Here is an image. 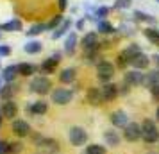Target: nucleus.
Wrapping results in <instances>:
<instances>
[{
    "label": "nucleus",
    "instance_id": "12",
    "mask_svg": "<svg viewBox=\"0 0 159 154\" xmlns=\"http://www.w3.org/2000/svg\"><path fill=\"white\" fill-rule=\"evenodd\" d=\"M59 59H61V54H59V52H56L52 58L45 59L43 63H41V72L43 73H54L56 72V66H57V63H59Z\"/></svg>",
    "mask_w": 159,
    "mask_h": 154
},
{
    "label": "nucleus",
    "instance_id": "15",
    "mask_svg": "<svg viewBox=\"0 0 159 154\" xmlns=\"http://www.w3.org/2000/svg\"><path fill=\"white\" fill-rule=\"evenodd\" d=\"M130 65L134 66L136 70H143V68H147V66L150 65V58H148L147 54H143V52H141L139 56H136V58L130 61Z\"/></svg>",
    "mask_w": 159,
    "mask_h": 154
},
{
    "label": "nucleus",
    "instance_id": "3",
    "mask_svg": "<svg viewBox=\"0 0 159 154\" xmlns=\"http://www.w3.org/2000/svg\"><path fill=\"white\" fill-rule=\"evenodd\" d=\"M68 138H70V143L73 147H82L88 142V133L84 127L73 125V127H70V131H68Z\"/></svg>",
    "mask_w": 159,
    "mask_h": 154
},
{
    "label": "nucleus",
    "instance_id": "24",
    "mask_svg": "<svg viewBox=\"0 0 159 154\" xmlns=\"http://www.w3.org/2000/svg\"><path fill=\"white\" fill-rule=\"evenodd\" d=\"M18 68V75H23V77H29L34 73V65H30V63H20V65H16Z\"/></svg>",
    "mask_w": 159,
    "mask_h": 154
},
{
    "label": "nucleus",
    "instance_id": "40",
    "mask_svg": "<svg viewBox=\"0 0 159 154\" xmlns=\"http://www.w3.org/2000/svg\"><path fill=\"white\" fill-rule=\"evenodd\" d=\"M11 54V47L9 45H0V58H6Z\"/></svg>",
    "mask_w": 159,
    "mask_h": 154
},
{
    "label": "nucleus",
    "instance_id": "32",
    "mask_svg": "<svg viewBox=\"0 0 159 154\" xmlns=\"http://www.w3.org/2000/svg\"><path fill=\"white\" fill-rule=\"evenodd\" d=\"M23 151V143L20 140H15V142H9V154H20Z\"/></svg>",
    "mask_w": 159,
    "mask_h": 154
},
{
    "label": "nucleus",
    "instance_id": "16",
    "mask_svg": "<svg viewBox=\"0 0 159 154\" xmlns=\"http://www.w3.org/2000/svg\"><path fill=\"white\" fill-rule=\"evenodd\" d=\"M157 84H159V68H157V70H152L150 73H147V75H145L143 86H147V88L150 90V88H154V86H157Z\"/></svg>",
    "mask_w": 159,
    "mask_h": 154
},
{
    "label": "nucleus",
    "instance_id": "26",
    "mask_svg": "<svg viewBox=\"0 0 159 154\" xmlns=\"http://www.w3.org/2000/svg\"><path fill=\"white\" fill-rule=\"evenodd\" d=\"M41 49H43V45H41V41H29V43L23 47V50L27 52V54H38V52H41Z\"/></svg>",
    "mask_w": 159,
    "mask_h": 154
},
{
    "label": "nucleus",
    "instance_id": "7",
    "mask_svg": "<svg viewBox=\"0 0 159 154\" xmlns=\"http://www.w3.org/2000/svg\"><path fill=\"white\" fill-rule=\"evenodd\" d=\"M11 131L15 133L18 138H25V136H29L30 134V125L27 120H20V118H16L13 120V124H11Z\"/></svg>",
    "mask_w": 159,
    "mask_h": 154
},
{
    "label": "nucleus",
    "instance_id": "28",
    "mask_svg": "<svg viewBox=\"0 0 159 154\" xmlns=\"http://www.w3.org/2000/svg\"><path fill=\"white\" fill-rule=\"evenodd\" d=\"M123 54L129 58V61H132V59L136 58V56H139V54H141V49H139L138 45H129V47L123 50Z\"/></svg>",
    "mask_w": 159,
    "mask_h": 154
},
{
    "label": "nucleus",
    "instance_id": "41",
    "mask_svg": "<svg viewBox=\"0 0 159 154\" xmlns=\"http://www.w3.org/2000/svg\"><path fill=\"white\" fill-rule=\"evenodd\" d=\"M0 154H9V142L0 140Z\"/></svg>",
    "mask_w": 159,
    "mask_h": 154
},
{
    "label": "nucleus",
    "instance_id": "1",
    "mask_svg": "<svg viewBox=\"0 0 159 154\" xmlns=\"http://www.w3.org/2000/svg\"><path fill=\"white\" fill-rule=\"evenodd\" d=\"M141 140L145 143H156V142H159V127L150 118H145L141 122Z\"/></svg>",
    "mask_w": 159,
    "mask_h": 154
},
{
    "label": "nucleus",
    "instance_id": "45",
    "mask_svg": "<svg viewBox=\"0 0 159 154\" xmlns=\"http://www.w3.org/2000/svg\"><path fill=\"white\" fill-rule=\"evenodd\" d=\"M2 118H4V115H2V110H0V125H2Z\"/></svg>",
    "mask_w": 159,
    "mask_h": 154
},
{
    "label": "nucleus",
    "instance_id": "27",
    "mask_svg": "<svg viewBox=\"0 0 159 154\" xmlns=\"http://www.w3.org/2000/svg\"><path fill=\"white\" fill-rule=\"evenodd\" d=\"M75 45H77V34H75V32H70V36L66 38L65 50L68 52V54H73V50H75Z\"/></svg>",
    "mask_w": 159,
    "mask_h": 154
},
{
    "label": "nucleus",
    "instance_id": "48",
    "mask_svg": "<svg viewBox=\"0 0 159 154\" xmlns=\"http://www.w3.org/2000/svg\"><path fill=\"white\" fill-rule=\"evenodd\" d=\"M157 120H159V108H157Z\"/></svg>",
    "mask_w": 159,
    "mask_h": 154
},
{
    "label": "nucleus",
    "instance_id": "29",
    "mask_svg": "<svg viewBox=\"0 0 159 154\" xmlns=\"http://www.w3.org/2000/svg\"><path fill=\"white\" fill-rule=\"evenodd\" d=\"M97 27L100 32H106V34H111V32H115V27L107 22V20H98L97 22Z\"/></svg>",
    "mask_w": 159,
    "mask_h": 154
},
{
    "label": "nucleus",
    "instance_id": "6",
    "mask_svg": "<svg viewBox=\"0 0 159 154\" xmlns=\"http://www.w3.org/2000/svg\"><path fill=\"white\" fill-rule=\"evenodd\" d=\"M123 138L127 140V142H138V140H141V124L129 122L123 127Z\"/></svg>",
    "mask_w": 159,
    "mask_h": 154
},
{
    "label": "nucleus",
    "instance_id": "31",
    "mask_svg": "<svg viewBox=\"0 0 159 154\" xmlns=\"http://www.w3.org/2000/svg\"><path fill=\"white\" fill-rule=\"evenodd\" d=\"M145 36L148 38V41L154 45H159V30L156 29H145Z\"/></svg>",
    "mask_w": 159,
    "mask_h": 154
},
{
    "label": "nucleus",
    "instance_id": "37",
    "mask_svg": "<svg viewBox=\"0 0 159 154\" xmlns=\"http://www.w3.org/2000/svg\"><path fill=\"white\" fill-rule=\"evenodd\" d=\"M107 15H109V7H106V6H100V7L97 9V16H98L100 20H106Z\"/></svg>",
    "mask_w": 159,
    "mask_h": 154
},
{
    "label": "nucleus",
    "instance_id": "17",
    "mask_svg": "<svg viewBox=\"0 0 159 154\" xmlns=\"http://www.w3.org/2000/svg\"><path fill=\"white\" fill-rule=\"evenodd\" d=\"M47 110H48V104L45 102V100H36V102H32V106L29 108L30 113H32V115H38V117L45 115Z\"/></svg>",
    "mask_w": 159,
    "mask_h": 154
},
{
    "label": "nucleus",
    "instance_id": "30",
    "mask_svg": "<svg viewBox=\"0 0 159 154\" xmlns=\"http://www.w3.org/2000/svg\"><path fill=\"white\" fill-rule=\"evenodd\" d=\"M86 154H107L104 145H98V143H89L86 147Z\"/></svg>",
    "mask_w": 159,
    "mask_h": 154
},
{
    "label": "nucleus",
    "instance_id": "43",
    "mask_svg": "<svg viewBox=\"0 0 159 154\" xmlns=\"http://www.w3.org/2000/svg\"><path fill=\"white\" fill-rule=\"evenodd\" d=\"M66 2H68V0H57L59 9H65V7H66Z\"/></svg>",
    "mask_w": 159,
    "mask_h": 154
},
{
    "label": "nucleus",
    "instance_id": "14",
    "mask_svg": "<svg viewBox=\"0 0 159 154\" xmlns=\"http://www.w3.org/2000/svg\"><path fill=\"white\" fill-rule=\"evenodd\" d=\"M86 100L91 106H98V104L104 102V95H102V90L98 88H89L86 93Z\"/></svg>",
    "mask_w": 159,
    "mask_h": 154
},
{
    "label": "nucleus",
    "instance_id": "5",
    "mask_svg": "<svg viewBox=\"0 0 159 154\" xmlns=\"http://www.w3.org/2000/svg\"><path fill=\"white\" fill-rule=\"evenodd\" d=\"M50 99H52V102L57 104V106H66L72 100V91L66 88H56V90H52Z\"/></svg>",
    "mask_w": 159,
    "mask_h": 154
},
{
    "label": "nucleus",
    "instance_id": "46",
    "mask_svg": "<svg viewBox=\"0 0 159 154\" xmlns=\"http://www.w3.org/2000/svg\"><path fill=\"white\" fill-rule=\"evenodd\" d=\"M147 154H159V152H156V151H148Z\"/></svg>",
    "mask_w": 159,
    "mask_h": 154
},
{
    "label": "nucleus",
    "instance_id": "11",
    "mask_svg": "<svg viewBox=\"0 0 159 154\" xmlns=\"http://www.w3.org/2000/svg\"><path fill=\"white\" fill-rule=\"evenodd\" d=\"M2 115H4V118H7V120H16L15 117H18V106H16V102H13V100H6L4 102V106H2Z\"/></svg>",
    "mask_w": 159,
    "mask_h": 154
},
{
    "label": "nucleus",
    "instance_id": "10",
    "mask_svg": "<svg viewBox=\"0 0 159 154\" xmlns=\"http://www.w3.org/2000/svg\"><path fill=\"white\" fill-rule=\"evenodd\" d=\"M109 120H111V124L115 125V127H125V125L129 124V118H127V113L122 110H116L111 113V117H109Z\"/></svg>",
    "mask_w": 159,
    "mask_h": 154
},
{
    "label": "nucleus",
    "instance_id": "19",
    "mask_svg": "<svg viewBox=\"0 0 159 154\" xmlns=\"http://www.w3.org/2000/svg\"><path fill=\"white\" fill-rule=\"evenodd\" d=\"M75 77H77L75 68H65L63 72L59 73V81L65 82V84H70V82H73V81H75Z\"/></svg>",
    "mask_w": 159,
    "mask_h": 154
},
{
    "label": "nucleus",
    "instance_id": "35",
    "mask_svg": "<svg viewBox=\"0 0 159 154\" xmlns=\"http://www.w3.org/2000/svg\"><path fill=\"white\" fill-rule=\"evenodd\" d=\"M65 20H63V16L61 15H56L54 18H52V22L50 23H47V29H54L56 25H59V23H63Z\"/></svg>",
    "mask_w": 159,
    "mask_h": 154
},
{
    "label": "nucleus",
    "instance_id": "2",
    "mask_svg": "<svg viewBox=\"0 0 159 154\" xmlns=\"http://www.w3.org/2000/svg\"><path fill=\"white\" fill-rule=\"evenodd\" d=\"M29 88L34 91V93H38V95H47V93H52V82L50 79L47 77V75H38V77H34L32 81H30Z\"/></svg>",
    "mask_w": 159,
    "mask_h": 154
},
{
    "label": "nucleus",
    "instance_id": "8",
    "mask_svg": "<svg viewBox=\"0 0 159 154\" xmlns=\"http://www.w3.org/2000/svg\"><path fill=\"white\" fill-rule=\"evenodd\" d=\"M123 82L129 84V86H139V84H143L145 82V75L139 72V70H130V72L125 73Z\"/></svg>",
    "mask_w": 159,
    "mask_h": 154
},
{
    "label": "nucleus",
    "instance_id": "25",
    "mask_svg": "<svg viewBox=\"0 0 159 154\" xmlns=\"http://www.w3.org/2000/svg\"><path fill=\"white\" fill-rule=\"evenodd\" d=\"M15 91H16V86L13 84V82H7V84L2 88V93H0V97H2L4 100H11V97L15 95Z\"/></svg>",
    "mask_w": 159,
    "mask_h": 154
},
{
    "label": "nucleus",
    "instance_id": "23",
    "mask_svg": "<svg viewBox=\"0 0 159 154\" xmlns=\"http://www.w3.org/2000/svg\"><path fill=\"white\" fill-rule=\"evenodd\" d=\"M70 27H72V20H65V22H63V23L57 27V29L52 32V38H54V40L61 38L63 34H66V32H68V29H70Z\"/></svg>",
    "mask_w": 159,
    "mask_h": 154
},
{
    "label": "nucleus",
    "instance_id": "9",
    "mask_svg": "<svg viewBox=\"0 0 159 154\" xmlns=\"http://www.w3.org/2000/svg\"><path fill=\"white\" fill-rule=\"evenodd\" d=\"M100 90H102V95H104V100L106 102H113L116 97H118V93H120L118 86L116 84H111V82H106Z\"/></svg>",
    "mask_w": 159,
    "mask_h": 154
},
{
    "label": "nucleus",
    "instance_id": "39",
    "mask_svg": "<svg viewBox=\"0 0 159 154\" xmlns=\"http://www.w3.org/2000/svg\"><path fill=\"white\" fill-rule=\"evenodd\" d=\"M150 95H152V100L154 102H159V84L154 86V88H150Z\"/></svg>",
    "mask_w": 159,
    "mask_h": 154
},
{
    "label": "nucleus",
    "instance_id": "20",
    "mask_svg": "<svg viewBox=\"0 0 159 154\" xmlns=\"http://www.w3.org/2000/svg\"><path fill=\"white\" fill-rule=\"evenodd\" d=\"M16 75H18L16 65H9V66H6V68L2 70V79H4L6 82H13V79H15Z\"/></svg>",
    "mask_w": 159,
    "mask_h": 154
},
{
    "label": "nucleus",
    "instance_id": "13",
    "mask_svg": "<svg viewBox=\"0 0 159 154\" xmlns=\"http://www.w3.org/2000/svg\"><path fill=\"white\" fill-rule=\"evenodd\" d=\"M82 49L84 50H95V49H98V36H97V32L84 34V38H82Z\"/></svg>",
    "mask_w": 159,
    "mask_h": 154
},
{
    "label": "nucleus",
    "instance_id": "21",
    "mask_svg": "<svg viewBox=\"0 0 159 154\" xmlns=\"http://www.w3.org/2000/svg\"><path fill=\"white\" fill-rule=\"evenodd\" d=\"M0 29L7 30V32H16V30H22V22H20L18 18H15V20H9V22L2 23Z\"/></svg>",
    "mask_w": 159,
    "mask_h": 154
},
{
    "label": "nucleus",
    "instance_id": "36",
    "mask_svg": "<svg viewBox=\"0 0 159 154\" xmlns=\"http://www.w3.org/2000/svg\"><path fill=\"white\" fill-rule=\"evenodd\" d=\"M134 16H136L138 20H141V22H150V23H152V22H156L152 16L145 15V13H141V11H136V13H134Z\"/></svg>",
    "mask_w": 159,
    "mask_h": 154
},
{
    "label": "nucleus",
    "instance_id": "49",
    "mask_svg": "<svg viewBox=\"0 0 159 154\" xmlns=\"http://www.w3.org/2000/svg\"><path fill=\"white\" fill-rule=\"evenodd\" d=\"M156 2H159V0H156Z\"/></svg>",
    "mask_w": 159,
    "mask_h": 154
},
{
    "label": "nucleus",
    "instance_id": "33",
    "mask_svg": "<svg viewBox=\"0 0 159 154\" xmlns=\"http://www.w3.org/2000/svg\"><path fill=\"white\" fill-rule=\"evenodd\" d=\"M97 50H98V49H95V50H84V58H86L88 63H95V61L98 59V56H97Z\"/></svg>",
    "mask_w": 159,
    "mask_h": 154
},
{
    "label": "nucleus",
    "instance_id": "4",
    "mask_svg": "<svg viewBox=\"0 0 159 154\" xmlns=\"http://www.w3.org/2000/svg\"><path fill=\"white\" fill-rule=\"evenodd\" d=\"M115 65L113 63H109V61H100V63H97V75H98V79L104 82H109L113 79V75H115Z\"/></svg>",
    "mask_w": 159,
    "mask_h": 154
},
{
    "label": "nucleus",
    "instance_id": "18",
    "mask_svg": "<svg viewBox=\"0 0 159 154\" xmlns=\"http://www.w3.org/2000/svg\"><path fill=\"white\" fill-rule=\"evenodd\" d=\"M104 140H106V143L107 145H111V147H118L120 145V142H122V138H120V134L116 131H106L104 133Z\"/></svg>",
    "mask_w": 159,
    "mask_h": 154
},
{
    "label": "nucleus",
    "instance_id": "34",
    "mask_svg": "<svg viewBox=\"0 0 159 154\" xmlns=\"http://www.w3.org/2000/svg\"><path fill=\"white\" fill-rule=\"evenodd\" d=\"M43 29H47V25H34L30 30H27V36H38L39 32H43Z\"/></svg>",
    "mask_w": 159,
    "mask_h": 154
},
{
    "label": "nucleus",
    "instance_id": "22",
    "mask_svg": "<svg viewBox=\"0 0 159 154\" xmlns=\"http://www.w3.org/2000/svg\"><path fill=\"white\" fill-rule=\"evenodd\" d=\"M41 149H47L48 152H57L59 151V142L54 138H43V142H41Z\"/></svg>",
    "mask_w": 159,
    "mask_h": 154
},
{
    "label": "nucleus",
    "instance_id": "38",
    "mask_svg": "<svg viewBox=\"0 0 159 154\" xmlns=\"http://www.w3.org/2000/svg\"><path fill=\"white\" fill-rule=\"evenodd\" d=\"M127 63H130L129 61V58H127V56H125V54H120V56H118V61H116V65L120 66V68H125V65H127Z\"/></svg>",
    "mask_w": 159,
    "mask_h": 154
},
{
    "label": "nucleus",
    "instance_id": "42",
    "mask_svg": "<svg viewBox=\"0 0 159 154\" xmlns=\"http://www.w3.org/2000/svg\"><path fill=\"white\" fill-rule=\"evenodd\" d=\"M130 0H116V7H129Z\"/></svg>",
    "mask_w": 159,
    "mask_h": 154
},
{
    "label": "nucleus",
    "instance_id": "47",
    "mask_svg": "<svg viewBox=\"0 0 159 154\" xmlns=\"http://www.w3.org/2000/svg\"><path fill=\"white\" fill-rule=\"evenodd\" d=\"M0 93H2V79H0Z\"/></svg>",
    "mask_w": 159,
    "mask_h": 154
},
{
    "label": "nucleus",
    "instance_id": "44",
    "mask_svg": "<svg viewBox=\"0 0 159 154\" xmlns=\"http://www.w3.org/2000/svg\"><path fill=\"white\" fill-rule=\"evenodd\" d=\"M77 29H84V20H79V22H77Z\"/></svg>",
    "mask_w": 159,
    "mask_h": 154
}]
</instances>
